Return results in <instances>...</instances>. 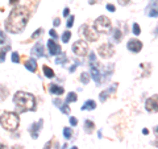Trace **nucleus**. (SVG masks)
<instances>
[{
	"mask_svg": "<svg viewBox=\"0 0 158 149\" xmlns=\"http://www.w3.org/2000/svg\"><path fill=\"white\" fill-rule=\"evenodd\" d=\"M42 125H44V120L40 119L38 123H33V124L29 127V133H30V136H32L33 138H37V137H38V133H40V131H41Z\"/></svg>",
	"mask_w": 158,
	"mask_h": 149,
	"instance_id": "nucleus-8",
	"label": "nucleus"
},
{
	"mask_svg": "<svg viewBox=\"0 0 158 149\" xmlns=\"http://www.w3.org/2000/svg\"><path fill=\"white\" fill-rule=\"evenodd\" d=\"M13 102H15L16 107L20 112L34 111L36 109V98L29 93H24V91L16 93L15 96H13Z\"/></svg>",
	"mask_w": 158,
	"mask_h": 149,
	"instance_id": "nucleus-2",
	"label": "nucleus"
},
{
	"mask_svg": "<svg viewBox=\"0 0 158 149\" xmlns=\"http://www.w3.org/2000/svg\"><path fill=\"white\" fill-rule=\"evenodd\" d=\"M5 41H7V37H5V35H4L3 32H0V45L5 44Z\"/></svg>",
	"mask_w": 158,
	"mask_h": 149,
	"instance_id": "nucleus-29",
	"label": "nucleus"
},
{
	"mask_svg": "<svg viewBox=\"0 0 158 149\" xmlns=\"http://www.w3.org/2000/svg\"><path fill=\"white\" fill-rule=\"evenodd\" d=\"M76 99H78V96H76V94H75V93H68L67 98H66V104L73 103V102H75Z\"/></svg>",
	"mask_w": 158,
	"mask_h": 149,
	"instance_id": "nucleus-21",
	"label": "nucleus"
},
{
	"mask_svg": "<svg viewBox=\"0 0 158 149\" xmlns=\"http://www.w3.org/2000/svg\"><path fill=\"white\" fill-rule=\"evenodd\" d=\"M71 38V32H65L62 35V42H68V40H70Z\"/></svg>",
	"mask_w": 158,
	"mask_h": 149,
	"instance_id": "nucleus-24",
	"label": "nucleus"
},
{
	"mask_svg": "<svg viewBox=\"0 0 158 149\" xmlns=\"http://www.w3.org/2000/svg\"><path fill=\"white\" fill-rule=\"evenodd\" d=\"M97 52H99L100 57H103V58H109V57L113 56L115 49H113V46L111 45V44H103L102 46H99Z\"/></svg>",
	"mask_w": 158,
	"mask_h": 149,
	"instance_id": "nucleus-7",
	"label": "nucleus"
},
{
	"mask_svg": "<svg viewBox=\"0 0 158 149\" xmlns=\"http://www.w3.org/2000/svg\"><path fill=\"white\" fill-rule=\"evenodd\" d=\"M95 129V124L94 121H91V120H86L84 121V131H86L87 133H92Z\"/></svg>",
	"mask_w": 158,
	"mask_h": 149,
	"instance_id": "nucleus-18",
	"label": "nucleus"
},
{
	"mask_svg": "<svg viewBox=\"0 0 158 149\" xmlns=\"http://www.w3.org/2000/svg\"><path fill=\"white\" fill-rule=\"evenodd\" d=\"M0 124L7 131H15L20 124V116L16 112L7 111L0 116Z\"/></svg>",
	"mask_w": 158,
	"mask_h": 149,
	"instance_id": "nucleus-3",
	"label": "nucleus"
},
{
	"mask_svg": "<svg viewBox=\"0 0 158 149\" xmlns=\"http://www.w3.org/2000/svg\"><path fill=\"white\" fill-rule=\"evenodd\" d=\"M74 19H75L74 16H70V19H68V21H67V28H71V27H73V24H74Z\"/></svg>",
	"mask_w": 158,
	"mask_h": 149,
	"instance_id": "nucleus-30",
	"label": "nucleus"
},
{
	"mask_svg": "<svg viewBox=\"0 0 158 149\" xmlns=\"http://www.w3.org/2000/svg\"><path fill=\"white\" fill-rule=\"evenodd\" d=\"M70 149H78V148H76V146H71Z\"/></svg>",
	"mask_w": 158,
	"mask_h": 149,
	"instance_id": "nucleus-45",
	"label": "nucleus"
},
{
	"mask_svg": "<svg viewBox=\"0 0 158 149\" xmlns=\"http://www.w3.org/2000/svg\"><path fill=\"white\" fill-rule=\"evenodd\" d=\"M70 124H71V127H75V125L78 124V120H76L75 117H70Z\"/></svg>",
	"mask_w": 158,
	"mask_h": 149,
	"instance_id": "nucleus-31",
	"label": "nucleus"
},
{
	"mask_svg": "<svg viewBox=\"0 0 158 149\" xmlns=\"http://www.w3.org/2000/svg\"><path fill=\"white\" fill-rule=\"evenodd\" d=\"M0 149H7V146L3 145V144H0Z\"/></svg>",
	"mask_w": 158,
	"mask_h": 149,
	"instance_id": "nucleus-43",
	"label": "nucleus"
},
{
	"mask_svg": "<svg viewBox=\"0 0 158 149\" xmlns=\"http://www.w3.org/2000/svg\"><path fill=\"white\" fill-rule=\"evenodd\" d=\"M107 9L108 11H111V12H115V6H113V4H107Z\"/></svg>",
	"mask_w": 158,
	"mask_h": 149,
	"instance_id": "nucleus-35",
	"label": "nucleus"
},
{
	"mask_svg": "<svg viewBox=\"0 0 158 149\" xmlns=\"http://www.w3.org/2000/svg\"><path fill=\"white\" fill-rule=\"evenodd\" d=\"M113 37H115V40H116V41H120V40H121V37H123V33H121L118 29H116L115 32H113Z\"/></svg>",
	"mask_w": 158,
	"mask_h": 149,
	"instance_id": "nucleus-27",
	"label": "nucleus"
},
{
	"mask_svg": "<svg viewBox=\"0 0 158 149\" xmlns=\"http://www.w3.org/2000/svg\"><path fill=\"white\" fill-rule=\"evenodd\" d=\"M129 1L130 0H118V4L120 6H126V4H129Z\"/></svg>",
	"mask_w": 158,
	"mask_h": 149,
	"instance_id": "nucleus-36",
	"label": "nucleus"
},
{
	"mask_svg": "<svg viewBox=\"0 0 158 149\" xmlns=\"http://www.w3.org/2000/svg\"><path fill=\"white\" fill-rule=\"evenodd\" d=\"M90 61H91V62H96V57H95V53H90Z\"/></svg>",
	"mask_w": 158,
	"mask_h": 149,
	"instance_id": "nucleus-37",
	"label": "nucleus"
},
{
	"mask_svg": "<svg viewBox=\"0 0 158 149\" xmlns=\"http://www.w3.org/2000/svg\"><path fill=\"white\" fill-rule=\"evenodd\" d=\"M53 24H54V27H58V25L61 24V20L59 19H54V23H53Z\"/></svg>",
	"mask_w": 158,
	"mask_h": 149,
	"instance_id": "nucleus-39",
	"label": "nucleus"
},
{
	"mask_svg": "<svg viewBox=\"0 0 158 149\" xmlns=\"http://www.w3.org/2000/svg\"><path fill=\"white\" fill-rule=\"evenodd\" d=\"M12 149H24V148H23V146H20V145H15Z\"/></svg>",
	"mask_w": 158,
	"mask_h": 149,
	"instance_id": "nucleus-42",
	"label": "nucleus"
},
{
	"mask_svg": "<svg viewBox=\"0 0 158 149\" xmlns=\"http://www.w3.org/2000/svg\"><path fill=\"white\" fill-rule=\"evenodd\" d=\"M145 108L147 109L149 112H153V111H157V95L152 96V98H149L146 100V103H145Z\"/></svg>",
	"mask_w": 158,
	"mask_h": 149,
	"instance_id": "nucleus-11",
	"label": "nucleus"
},
{
	"mask_svg": "<svg viewBox=\"0 0 158 149\" xmlns=\"http://www.w3.org/2000/svg\"><path fill=\"white\" fill-rule=\"evenodd\" d=\"M142 132H144V135H147V133H149V131H147V129H144Z\"/></svg>",
	"mask_w": 158,
	"mask_h": 149,
	"instance_id": "nucleus-44",
	"label": "nucleus"
},
{
	"mask_svg": "<svg viewBox=\"0 0 158 149\" xmlns=\"http://www.w3.org/2000/svg\"><path fill=\"white\" fill-rule=\"evenodd\" d=\"M49 91H50L51 94H55V95H61V94L65 93L63 87H61V86H58V85H54V83H51V85H50Z\"/></svg>",
	"mask_w": 158,
	"mask_h": 149,
	"instance_id": "nucleus-16",
	"label": "nucleus"
},
{
	"mask_svg": "<svg viewBox=\"0 0 158 149\" xmlns=\"http://www.w3.org/2000/svg\"><path fill=\"white\" fill-rule=\"evenodd\" d=\"M9 3H11V4H17L18 0H9Z\"/></svg>",
	"mask_w": 158,
	"mask_h": 149,
	"instance_id": "nucleus-41",
	"label": "nucleus"
},
{
	"mask_svg": "<svg viewBox=\"0 0 158 149\" xmlns=\"http://www.w3.org/2000/svg\"><path fill=\"white\" fill-rule=\"evenodd\" d=\"M53 103H54L55 106H57L58 108H59L61 111L63 112V114H66V115H68V114H70V108H68V107L66 106V103L63 104L62 102L59 100V99H54V100H53Z\"/></svg>",
	"mask_w": 158,
	"mask_h": 149,
	"instance_id": "nucleus-15",
	"label": "nucleus"
},
{
	"mask_svg": "<svg viewBox=\"0 0 158 149\" xmlns=\"http://www.w3.org/2000/svg\"><path fill=\"white\" fill-rule=\"evenodd\" d=\"M73 52L76 54V56H86V53L88 52V44L83 40H78L76 42H74L73 45Z\"/></svg>",
	"mask_w": 158,
	"mask_h": 149,
	"instance_id": "nucleus-6",
	"label": "nucleus"
},
{
	"mask_svg": "<svg viewBox=\"0 0 158 149\" xmlns=\"http://www.w3.org/2000/svg\"><path fill=\"white\" fill-rule=\"evenodd\" d=\"M90 81V74H87V73H82L80 75V82L83 83V85H87Z\"/></svg>",
	"mask_w": 158,
	"mask_h": 149,
	"instance_id": "nucleus-22",
	"label": "nucleus"
},
{
	"mask_svg": "<svg viewBox=\"0 0 158 149\" xmlns=\"http://www.w3.org/2000/svg\"><path fill=\"white\" fill-rule=\"evenodd\" d=\"M24 65H25L26 70H29V71H32V73H36V71H37V62L34 61L33 58L26 59Z\"/></svg>",
	"mask_w": 158,
	"mask_h": 149,
	"instance_id": "nucleus-14",
	"label": "nucleus"
},
{
	"mask_svg": "<svg viewBox=\"0 0 158 149\" xmlns=\"http://www.w3.org/2000/svg\"><path fill=\"white\" fill-rule=\"evenodd\" d=\"M128 49L132 53H138L142 49V42L138 40H129L128 41Z\"/></svg>",
	"mask_w": 158,
	"mask_h": 149,
	"instance_id": "nucleus-10",
	"label": "nucleus"
},
{
	"mask_svg": "<svg viewBox=\"0 0 158 149\" xmlns=\"http://www.w3.org/2000/svg\"><path fill=\"white\" fill-rule=\"evenodd\" d=\"M68 13H70V9H68V8H65V9H63V16H65V17H67Z\"/></svg>",
	"mask_w": 158,
	"mask_h": 149,
	"instance_id": "nucleus-38",
	"label": "nucleus"
},
{
	"mask_svg": "<svg viewBox=\"0 0 158 149\" xmlns=\"http://www.w3.org/2000/svg\"><path fill=\"white\" fill-rule=\"evenodd\" d=\"M112 24H111V20L107 16H100L95 20V29L97 32H103V33H109Z\"/></svg>",
	"mask_w": 158,
	"mask_h": 149,
	"instance_id": "nucleus-4",
	"label": "nucleus"
},
{
	"mask_svg": "<svg viewBox=\"0 0 158 149\" xmlns=\"http://www.w3.org/2000/svg\"><path fill=\"white\" fill-rule=\"evenodd\" d=\"M96 108V102L95 100H87L86 103L83 104V106H82V109H83V111H87V109H95Z\"/></svg>",
	"mask_w": 158,
	"mask_h": 149,
	"instance_id": "nucleus-17",
	"label": "nucleus"
},
{
	"mask_svg": "<svg viewBox=\"0 0 158 149\" xmlns=\"http://www.w3.org/2000/svg\"><path fill=\"white\" fill-rule=\"evenodd\" d=\"M41 33H42V28H40V29L36 30V33L32 36V38H36V37H38V36H41Z\"/></svg>",
	"mask_w": 158,
	"mask_h": 149,
	"instance_id": "nucleus-32",
	"label": "nucleus"
},
{
	"mask_svg": "<svg viewBox=\"0 0 158 149\" xmlns=\"http://www.w3.org/2000/svg\"><path fill=\"white\" fill-rule=\"evenodd\" d=\"M149 16H152V17H157V7H154V9H153V11L149 13Z\"/></svg>",
	"mask_w": 158,
	"mask_h": 149,
	"instance_id": "nucleus-34",
	"label": "nucleus"
},
{
	"mask_svg": "<svg viewBox=\"0 0 158 149\" xmlns=\"http://www.w3.org/2000/svg\"><path fill=\"white\" fill-rule=\"evenodd\" d=\"M29 19V11L26 7H16L11 11L7 21H5V30L11 33H21L25 29Z\"/></svg>",
	"mask_w": 158,
	"mask_h": 149,
	"instance_id": "nucleus-1",
	"label": "nucleus"
},
{
	"mask_svg": "<svg viewBox=\"0 0 158 149\" xmlns=\"http://www.w3.org/2000/svg\"><path fill=\"white\" fill-rule=\"evenodd\" d=\"M32 54H33V56H36L37 58H41V57H44V46H42L41 42H37L36 45L33 46V49H32Z\"/></svg>",
	"mask_w": 158,
	"mask_h": 149,
	"instance_id": "nucleus-13",
	"label": "nucleus"
},
{
	"mask_svg": "<svg viewBox=\"0 0 158 149\" xmlns=\"http://www.w3.org/2000/svg\"><path fill=\"white\" fill-rule=\"evenodd\" d=\"M133 33L136 36H138L140 33H141V30H140V25L138 24H133Z\"/></svg>",
	"mask_w": 158,
	"mask_h": 149,
	"instance_id": "nucleus-28",
	"label": "nucleus"
},
{
	"mask_svg": "<svg viewBox=\"0 0 158 149\" xmlns=\"http://www.w3.org/2000/svg\"><path fill=\"white\" fill-rule=\"evenodd\" d=\"M67 61V57H66L65 53L61 54V57H58L57 59H55V64H65V62Z\"/></svg>",
	"mask_w": 158,
	"mask_h": 149,
	"instance_id": "nucleus-23",
	"label": "nucleus"
},
{
	"mask_svg": "<svg viewBox=\"0 0 158 149\" xmlns=\"http://www.w3.org/2000/svg\"><path fill=\"white\" fill-rule=\"evenodd\" d=\"M11 49V46L9 45H7L4 49H1L0 50V62H4L5 61V57H7V52Z\"/></svg>",
	"mask_w": 158,
	"mask_h": 149,
	"instance_id": "nucleus-20",
	"label": "nucleus"
},
{
	"mask_svg": "<svg viewBox=\"0 0 158 149\" xmlns=\"http://www.w3.org/2000/svg\"><path fill=\"white\" fill-rule=\"evenodd\" d=\"M63 136H65L66 138H71V136H73V131H71L70 128H65V129H63Z\"/></svg>",
	"mask_w": 158,
	"mask_h": 149,
	"instance_id": "nucleus-25",
	"label": "nucleus"
},
{
	"mask_svg": "<svg viewBox=\"0 0 158 149\" xmlns=\"http://www.w3.org/2000/svg\"><path fill=\"white\" fill-rule=\"evenodd\" d=\"M80 33L86 37L87 41H90V42L97 41V38H99V32H97L94 27H90V25H83V27L80 28Z\"/></svg>",
	"mask_w": 158,
	"mask_h": 149,
	"instance_id": "nucleus-5",
	"label": "nucleus"
},
{
	"mask_svg": "<svg viewBox=\"0 0 158 149\" xmlns=\"http://www.w3.org/2000/svg\"><path fill=\"white\" fill-rule=\"evenodd\" d=\"M49 33H50V36H51L53 38H58V35H57V32H55L54 29H51V30H49Z\"/></svg>",
	"mask_w": 158,
	"mask_h": 149,
	"instance_id": "nucleus-33",
	"label": "nucleus"
},
{
	"mask_svg": "<svg viewBox=\"0 0 158 149\" xmlns=\"http://www.w3.org/2000/svg\"><path fill=\"white\" fill-rule=\"evenodd\" d=\"M50 146H51V141H47V143L45 144V148L44 149H50Z\"/></svg>",
	"mask_w": 158,
	"mask_h": 149,
	"instance_id": "nucleus-40",
	"label": "nucleus"
},
{
	"mask_svg": "<svg viewBox=\"0 0 158 149\" xmlns=\"http://www.w3.org/2000/svg\"><path fill=\"white\" fill-rule=\"evenodd\" d=\"M47 49H49V53L51 56L59 54V52H61V48L58 46V44L54 42V40H47Z\"/></svg>",
	"mask_w": 158,
	"mask_h": 149,
	"instance_id": "nucleus-12",
	"label": "nucleus"
},
{
	"mask_svg": "<svg viewBox=\"0 0 158 149\" xmlns=\"http://www.w3.org/2000/svg\"><path fill=\"white\" fill-rule=\"evenodd\" d=\"M44 74L46 78H54V71L49 66H44Z\"/></svg>",
	"mask_w": 158,
	"mask_h": 149,
	"instance_id": "nucleus-19",
	"label": "nucleus"
},
{
	"mask_svg": "<svg viewBox=\"0 0 158 149\" xmlns=\"http://www.w3.org/2000/svg\"><path fill=\"white\" fill-rule=\"evenodd\" d=\"M91 77L94 78V81L99 85L102 82V77H100V70L97 67L96 62H91Z\"/></svg>",
	"mask_w": 158,
	"mask_h": 149,
	"instance_id": "nucleus-9",
	"label": "nucleus"
},
{
	"mask_svg": "<svg viewBox=\"0 0 158 149\" xmlns=\"http://www.w3.org/2000/svg\"><path fill=\"white\" fill-rule=\"evenodd\" d=\"M12 62H15V64H18V62H20V54H18L17 52H13L12 53Z\"/></svg>",
	"mask_w": 158,
	"mask_h": 149,
	"instance_id": "nucleus-26",
	"label": "nucleus"
}]
</instances>
